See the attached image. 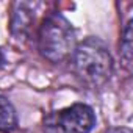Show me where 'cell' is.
Here are the masks:
<instances>
[{
    "label": "cell",
    "instance_id": "4",
    "mask_svg": "<svg viewBox=\"0 0 133 133\" xmlns=\"http://www.w3.org/2000/svg\"><path fill=\"white\" fill-rule=\"evenodd\" d=\"M39 3L35 2H14L11 5V19H10V30L13 36L16 38H24L27 36L33 21H35V13Z\"/></svg>",
    "mask_w": 133,
    "mask_h": 133
},
{
    "label": "cell",
    "instance_id": "1",
    "mask_svg": "<svg viewBox=\"0 0 133 133\" xmlns=\"http://www.w3.org/2000/svg\"><path fill=\"white\" fill-rule=\"evenodd\" d=\"M72 69L77 78L96 89L105 86L113 75L114 63L107 44L99 38H86L75 45L72 55Z\"/></svg>",
    "mask_w": 133,
    "mask_h": 133
},
{
    "label": "cell",
    "instance_id": "5",
    "mask_svg": "<svg viewBox=\"0 0 133 133\" xmlns=\"http://www.w3.org/2000/svg\"><path fill=\"white\" fill-rule=\"evenodd\" d=\"M17 127V114L13 107V103L0 96V131L2 133H11Z\"/></svg>",
    "mask_w": 133,
    "mask_h": 133
},
{
    "label": "cell",
    "instance_id": "7",
    "mask_svg": "<svg viewBox=\"0 0 133 133\" xmlns=\"http://www.w3.org/2000/svg\"><path fill=\"white\" fill-rule=\"evenodd\" d=\"M107 133H131V130H130V128H127V127H116V128L108 130Z\"/></svg>",
    "mask_w": 133,
    "mask_h": 133
},
{
    "label": "cell",
    "instance_id": "8",
    "mask_svg": "<svg viewBox=\"0 0 133 133\" xmlns=\"http://www.w3.org/2000/svg\"><path fill=\"white\" fill-rule=\"evenodd\" d=\"M5 63V56H3V53L0 52V64H3Z\"/></svg>",
    "mask_w": 133,
    "mask_h": 133
},
{
    "label": "cell",
    "instance_id": "3",
    "mask_svg": "<svg viewBox=\"0 0 133 133\" xmlns=\"http://www.w3.org/2000/svg\"><path fill=\"white\" fill-rule=\"evenodd\" d=\"M59 133H91L96 125V114L86 103H74L59 110L55 116Z\"/></svg>",
    "mask_w": 133,
    "mask_h": 133
},
{
    "label": "cell",
    "instance_id": "6",
    "mask_svg": "<svg viewBox=\"0 0 133 133\" xmlns=\"http://www.w3.org/2000/svg\"><path fill=\"white\" fill-rule=\"evenodd\" d=\"M121 58L124 66L130 71L133 59V21H128L121 38Z\"/></svg>",
    "mask_w": 133,
    "mask_h": 133
},
{
    "label": "cell",
    "instance_id": "2",
    "mask_svg": "<svg viewBox=\"0 0 133 133\" xmlns=\"http://www.w3.org/2000/svg\"><path fill=\"white\" fill-rule=\"evenodd\" d=\"M75 45V30L61 13H49L42 19L38 31V47L45 59L59 63L72 55Z\"/></svg>",
    "mask_w": 133,
    "mask_h": 133
}]
</instances>
